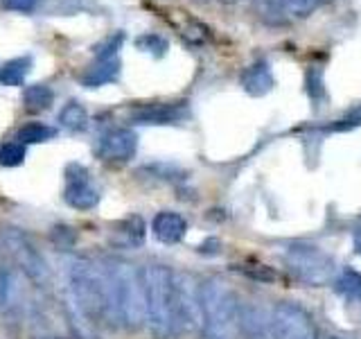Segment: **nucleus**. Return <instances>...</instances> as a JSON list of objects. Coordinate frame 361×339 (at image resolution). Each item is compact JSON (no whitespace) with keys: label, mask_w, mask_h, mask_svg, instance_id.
Returning a JSON list of instances; mask_svg holds the SVG:
<instances>
[{"label":"nucleus","mask_w":361,"mask_h":339,"mask_svg":"<svg viewBox=\"0 0 361 339\" xmlns=\"http://www.w3.org/2000/svg\"><path fill=\"white\" fill-rule=\"evenodd\" d=\"M63 310L77 339H99L97 328L104 321L116 326L106 265H95L86 258L68 263Z\"/></svg>","instance_id":"1"},{"label":"nucleus","mask_w":361,"mask_h":339,"mask_svg":"<svg viewBox=\"0 0 361 339\" xmlns=\"http://www.w3.org/2000/svg\"><path fill=\"white\" fill-rule=\"evenodd\" d=\"M145 287L147 323L156 339L178 337L174 310V271L165 265H147L140 269Z\"/></svg>","instance_id":"2"},{"label":"nucleus","mask_w":361,"mask_h":339,"mask_svg":"<svg viewBox=\"0 0 361 339\" xmlns=\"http://www.w3.org/2000/svg\"><path fill=\"white\" fill-rule=\"evenodd\" d=\"M106 271L111 282V305L116 326H124L127 331H138L147 321L142 274L124 260L106 263Z\"/></svg>","instance_id":"3"},{"label":"nucleus","mask_w":361,"mask_h":339,"mask_svg":"<svg viewBox=\"0 0 361 339\" xmlns=\"http://www.w3.org/2000/svg\"><path fill=\"white\" fill-rule=\"evenodd\" d=\"M203 333L210 339H235L240 333V301L221 278H208L199 285Z\"/></svg>","instance_id":"4"},{"label":"nucleus","mask_w":361,"mask_h":339,"mask_svg":"<svg viewBox=\"0 0 361 339\" xmlns=\"http://www.w3.org/2000/svg\"><path fill=\"white\" fill-rule=\"evenodd\" d=\"M285 263L307 285H327L338 276L334 258L314 244H291L285 251Z\"/></svg>","instance_id":"5"},{"label":"nucleus","mask_w":361,"mask_h":339,"mask_svg":"<svg viewBox=\"0 0 361 339\" xmlns=\"http://www.w3.org/2000/svg\"><path fill=\"white\" fill-rule=\"evenodd\" d=\"M3 244L9 251V256L14 258V263L20 267V271L25 274L34 285L48 287L52 282V269L48 265V260L43 258L30 237L18 231V229H5L3 231Z\"/></svg>","instance_id":"6"},{"label":"nucleus","mask_w":361,"mask_h":339,"mask_svg":"<svg viewBox=\"0 0 361 339\" xmlns=\"http://www.w3.org/2000/svg\"><path fill=\"white\" fill-rule=\"evenodd\" d=\"M174 310L180 333H203L199 285L190 274H174Z\"/></svg>","instance_id":"7"},{"label":"nucleus","mask_w":361,"mask_h":339,"mask_svg":"<svg viewBox=\"0 0 361 339\" xmlns=\"http://www.w3.org/2000/svg\"><path fill=\"white\" fill-rule=\"evenodd\" d=\"M271 337L274 339H319V331L307 310L296 303L282 301L271 314Z\"/></svg>","instance_id":"8"},{"label":"nucleus","mask_w":361,"mask_h":339,"mask_svg":"<svg viewBox=\"0 0 361 339\" xmlns=\"http://www.w3.org/2000/svg\"><path fill=\"white\" fill-rule=\"evenodd\" d=\"M63 199L68 206H73L77 210H90L95 208V203L99 201V192L90 181V174L84 165L71 163L66 167V190Z\"/></svg>","instance_id":"9"},{"label":"nucleus","mask_w":361,"mask_h":339,"mask_svg":"<svg viewBox=\"0 0 361 339\" xmlns=\"http://www.w3.org/2000/svg\"><path fill=\"white\" fill-rule=\"evenodd\" d=\"M138 138L131 129H113L102 136L99 141V154L109 161H129L135 154Z\"/></svg>","instance_id":"10"},{"label":"nucleus","mask_w":361,"mask_h":339,"mask_svg":"<svg viewBox=\"0 0 361 339\" xmlns=\"http://www.w3.org/2000/svg\"><path fill=\"white\" fill-rule=\"evenodd\" d=\"M188 222L183 215H178L174 210H163L158 213L152 222V233L158 242L163 244H176L185 237Z\"/></svg>","instance_id":"11"},{"label":"nucleus","mask_w":361,"mask_h":339,"mask_svg":"<svg viewBox=\"0 0 361 339\" xmlns=\"http://www.w3.org/2000/svg\"><path fill=\"white\" fill-rule=\"evenodd\" d=\"M271 314L274 310L269 312L255 303L240 305V333L251 339H262L267 333H271Z\"/></svg>","instance_id":"12"},{"label":"nucleus","mask_w":361,"mask_h":339,"mask_svg":"<svg viewBox=\"0 0 361 339\" xmlns=\"http://www.w3.org/2000/svg\"><path fill=\"white\" fill-rule=\"evenodd\" d=\"M120 75V61L118 56H97L95 64L88 68L86 75L82 77L84 86L88 88H95L102 84H109L113 79H118Z\"/></svg>","instance_id":"13"},{"label":"nucleus","mask_w":361,"mask_h":339,"mask_svg":"<svg viewBox=\"0 0 361 339\" xmlns=\"http://www.w3.org/2000/svg\"><path fill=\"white\" fill-rule=\"evenodd\" d=\"M183 116V109L178 105H147L135 111V120L142 124H167Z\"/></svg>","instance_id":"14"},{"label":"nucleus","mask_w":361,"mask_h":339,"mask_svg":"<svg viewBox=\"0 0 361 339\" xmlns=\"http://www.w3.org/2000/svg\"><path fill=\"white\" fill-rule=\"evenodd\" d=\"M271 86H274V77H271V71L267 64H257L246 71L244 88L251 95H264L267 90H271Z\"/></svg>","instance_id":"15"},{"label":"nucleus","mask_w":361,"mask_h":339,"mask_svg":"<svg viewBox=\"0 0 361 339\" xmlns=\"http://www.w3.org/2000/svg\"><path fill=\"white\" fill-rule=\"evenodd\" d=\"M30 68H32L30 56H18V59L7 61L3 68H0V84H5V86H20L23 79L27 77Z\"/></svg>","instance_id":"16"},{"label":"nucleus","mask_w":361,"mask_h":339,"mask_svg":"<svg viewBox=\"0 0 361 339\" xmlns=\"http://www.w3.org/2000/svg\"><path fill=\"white\" fill-rule=\"evenodd\" d=\"M23 100H25L27 111H45L52 107L54 93H52V88L45 84H32L23 90Z\"/></svg>","instance_id":"17"},{"label":"nucleus","mask_w":361,"mask_h":339,"mask_svg":"<svg viewBox=\"0 0 361 339\" xmlns=\"http://www.w3.org/2000/svg\"><path fill=\"white\" fill-rule=\"evenodd\" d=\"M59 120H61V124L66 129L84 131L86 124H88V113H86V109L82 105H79V102H68V105L59 113Z\"/></svg>","instance_id":"18"},{"label":"nucleus","mask_w":361,"mask_h":339,"mask_svg":"<svg viewBox=\"0 0 361 339\" xmlns=\"http://www.w3.org/2000/svg\"><path fill=\"white\" fill-rule=\"evenodd\" d=\"M54 129L48 127V124L43 122H30L25 127H20L18 131V143L23 145H34V143H43V141H50L54 138Z\"/></svg>","instance_id":"19"},{"label":"nucleus","mask_w":361,"mask_h":339,"mask_svg":"<svg viewBox=\"0 0 361 339\" xmlns=\"http://www.w3.org/2000/svg\"><path fill=\"white\" fill-rule=\"evenodd\" d=\"M334 287L341 294H348V297H361V274H357V271H343V274L334 278Z\"/></svg>","instance_id":"20"},{"label":"nucleus","mask_w":361,"mask_h":339,"mask_svg":"<svg viewBox=\"0 0 361 339\" xmlns=\"http://www.w3.org/2000/svg\"><path fill=\"white\" fill-rule=\"evenodd\" d=\"M25 161V145L23 143H7L0 147V165L16 167Z\"/></svg>","instance_id":"21"},{"label":"nucleus","mask_w":361,"mask_h":339,"mask_svg":"<svg viewBox=\"0 0 361 339\" xmlns=\"http://www.w3.org/2000/svg\"><path fill=\"white\" fill-rule=\"evenodd\" d=\"M135 43H138V48H145V50H152V52L158 50V54H163L167 50V43L161 37H154V34L152 37H140Z\"/></svg>","instance_id":"22"},{"label":"nucleus","mask_w":361,"mask_h":339,"mask_svg":"<svg viewBox=\"0 0 361 339\" xmlns=\"http://www.w3.org/2000/svg\"><path fill=\"white\" fill-rule=\"evenodd\" d=\"M3 5L7 7V9H14V11H32L34 7L39 5V0H3Z\"/></svg>","instance_id":"23"},{"label":"nucleus","mask_w":361,"mask_h":339,"mask_svg":"<svg viewBox=\"0 0 361 339\" xmlns=\"http://www.w3.org/2000/svg\"><path fill=\"white\" fill-rule=\"evenodd\" d=\"M7 299H9V278L5 271L0 269V308L7 303Z\"/></svg>","instance_id":"24"},{"label":"nucleus","mask_w":361,"mask_h":339,"mask_svg":"<svg viewBox=\"0 0 361 339\" xmlns=\"http://www.w3.org/2000/svg\"><path fill=\"white\" fill-rule=\"evenodd\" d=\"M353 242H355V251H357V254H361V229H357V231H355Z\"/></svg>","instance_id":"25"}]
</instances>
